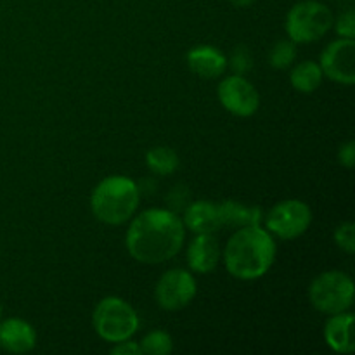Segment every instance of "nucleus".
Wrapping results in <instances>:
<instances>
[{"label":"nucleus","instance_id":"f257e3e1","mask_svg":"<svg viewBox=\"0 0 355 355\" xmlns=\"http://www.w3.org/2000/svg\"><path fill=\"white\" fill-rule=\"evenodd\" d=\"M184 239L186 227L173 211L151 208L132 220L125 245L134 260L146 266H158L180 252Z\"/></svg>","mask_w":355,"mask_h":355},{"label":"nucleus","instance_id":"f03ea898","mask_svg":"<svg viewBox=\"0 0 355 355\" xmlns=\"http://www.w3.org/2000/svg\"><path fill=\"white\" fill-rule=\"evenodd\" d=\"M276 260V243L272 234L260 225L239 227L229 238L224 250V263L232 277L253 281L266 276Z\"/></svg>","mask_w":355,"mask_h":355},{"label":"nucleus","instance_id":"7ed1b4c3","mask_svg":"<svg viewBox=\"0 0 355 355\" xmlns=\"http://www.w3.org/2000/svg\"><path fill=\"white\" fill-rule=\"evenodd\" d=\"M141 194L137 184L123 175L106 177L94 189L90 208L94 217L107 225H121L137 211Z\"/></svg>","mask_w":355,"mask_h":355},{"label":"nucleus","instance_id":"20e7f679","mask_svg":"<svg viewBox=\"0 0 355 355\" xmlns=\"http://www.w3.org/2000/svg\"><path fill=\"white\" fill-rule=\"evenodd\" d=\"M92 324L104 342L118 343L130 340L137 333L139 315L123 298L106 297L97 304Z\"/></svg>","mask_w":355,"mask_h":355},{"label":"nucleus","instance_id":"39448f33","mask_svg":"<svg viewBox=\"0 0 355 355\" xmlns=\"http://www.w3.org/2000/svg\"><path fill=\"white\" fill-rule=\"evenodd\" d=\"M335 17L326 3L302 0L295 3L286 16V31L295 44H311L331 30Z\"/></svg>","mask_w":355,"mask_h":355},{"label":"nucleus","instance_id":"423d86ee","mask_svg":"<svg viewBox=\"0 0 355 355\" xmlns=\"http://www.w3.org/2000/svg\"><path fill=\"white\" fill-rule=\"evenodd\" d=\"M309 300L315 311L335 315L347 312L354 304V281L340 270H328L309 286Z\"/></svg>","mask_w":355,"mask_h":355},{"label":"nucleus","instance_id":"0eeeda50","mask_svg":"<svg viewBox=\"0 0 355 355\" xmlns=\"http://www.w3.org/2000/svg\"><path fill=\"white\" fill-rule=\"evenodd\" d=\"M312 224V210L300 200L279 201L266 217L269 234L281 239H297L307 232Z\"/></svg>","mask_w":355,"mask_h":355},{"label":"nucleus","instance_id":"6e6552de","mask_svg":"<svg viewBox=\"0 0 355 355\" xmlns=\"http://www.w3.org/2000/svg\"><path fill=\"white\" fill-rule=\"evenodd\" d=\"M196 297V281L184 269L166 270L155 288L156 304L163 311H180Z\"/></svg>","mask_w":355,"mask_h":355},{"label":"nucleus","instance_id":"1a4fd4ad","mask_svg":"<svg viewBox=\"0 0 355 355\" xmlns=\"http://www.w3.org/2000/svg\"><path fill=\"white\" fill-rule=\"evenodd\" d=\"M218 101L234 116L248 118L259 111L260 96L243 75L227 76L218 85Z\"/></svg>","mask_w":355,"mask_h":355},{"label":"nucleus","instance_id":"9d476101","mask_svg":"<svg viewBox=\"0 0 355 355\" xmlns=\"http://www.w3.org/2000/svg\"><path fill=\"white\" fill-rule=\"evenodd\" d=\"M322 75L342 85L355 83V42L354 38H340L331 42L321 55Z\"/></svg>","mask_w":355,"mask_h":355},{"label":"nucleus","instance_id":"9b49d317","mask_svg":"<svg viewBox=\"0 0 355 355\" xmlns=\"http://www.w3.org/2000/svg\"><path fill=\"white\" fill-rule=\"evenodd\" d=\"M220 260V248L214 234H196L187 248L189 269L198 274H210L217 269Z\"/></svg>","mask_w":355,"mask_h":355},{"label":"nucleus","instance_id":"f8f14e48","mask_svg":"<svg viewBox=\"0 0 355 355\" xmlns=\"http://www.w3.org/2000/svg\"><path fill=\"white\" fill-rule=\"evenodd\" d=\"M0 345L12 354H26L37 345V335L30 322L10 318L0 324Z\"/></svg>","mask_w":355,"mask_h":355},{"label":"nucleus","instance_id":"ddd939ff","mask_svg":"<svg viewBox=\"0 0 355 355\" xmlns=\"http://www.w3.org/2000/svg\"><path fill=\"white\" fill-rule=\"evenodd\" d=\"M189 69L200 78L211 80L220 76L227 68V58L211 45H198L187 54Z\"/></svg>","mask_w":355,"mask_h":355},{"label":"nucleus","instance_id":"4468645a","mask_svg":"<svg viewBox=\"0 0 355 355\" xmlns=\"http://www.w3.org/2000/svg\"><path fill=\"white\" fill-rule=\"evenodd\" d=\"M324 340L336 354H352L354 343V315L349 311L329 315L324 324Z\"/></svg>","mask_w":355,"mask_h":355},{"label":"nucleus","instance_id":"2eb2a0df","mask_svg":"<svg viewBox=\"0 0 355 355\" xmlns=\"http://www.w3.org/2000/svg\"><path fill=\"white\" fill-rule=\"evenodd\" d=\"M184 227L194 234H214L222 227L218 205L214 201H194L184 214Z\"/></svg>","mask_w":355,"mask_h":355},{"label":"nucleus","instance_id":"dca6fc26","mask_svg":"<svg viewBox=\"0 0 355 355\" xmlns=\"http://www.w3.org/2000/svg\"><path fill=\"white\" fill-rule=\"evenodd\" d=\"M218 215H220L222 227H248V225H260L263 214L259 207L245 205L241 201H222L218 205Z\"/></svg>","mask_w":355,"mask_h":355},{"label":"nucleus","instance_id":"f3484780","mask_svg":"<svg viewBox=\"0 0 355 355\" xmlns=\"http://www.w3.org/2000/svg\"><path fill=\"white\" fill-rule=\"evenodd\" d=\"M322 69L318 62L304 61L291 69L290 82L295 90L304 94H311L321 85L322 82Z\"/></svg>","mask_w":355,"mask_h":355},{"label":"nucleus","instance_id":"a211bd4d","mask_svg":"<svg viewBox=\"0 0 355 355\" xmlns=\"http://www.w3.org/2000/svg\"><path fill=\"white\" fill-rule=\"evenodd\" d=\"M146 165L156 175H172L179 168V155L173 149L158 146L146 153Z\"/></svg>","mask_w":355,"mask_h":355},{"label":"nucleus","instance_id":"6ab92c4d","mask_svg":"<svg viewBox=\"0 0 355 355\" xmlns=\"http://www.w3.org/2000/svg\"><path fill=\"white\" fill-rule=\"evenodd\" d=\"M141 352L146 355H168L173 350V340L166 331L156 329V331L148 333L139 343Z\"/></svg>","mask_w":355,"mask_h":355},{"label":"nucleus","instance_id":"aec40b11","mask_svg":"<svg viewBox=\"0 0 355 355\" xmlns=\"http://www.w3.org/2000/svg\"><path fill=\"white\" fill-rule=\"evenodd\" d=\"M297 58V47L293 40H281L272 47L269 55V62L276 69H286L293 64Z\"/></svg>","mask_w":355,"mask_h":355},{"label":"nucleus","instance_id":"412c9836","mask_svg":"<svg viewBox=\"0 0 355 355\" xmlns=\"http://www.w3.org/2000/svg\"><path fill=\"white\" fill-rule=\"evenodd\" d=\"M335 243L340 250H343L349 255L355 252V225L352 222H343L335 229Z\"/></svg>","mask_w":355,"mask_h":355},{"label":"nucleus","instance_id":"4be33fe9","mask_svg":"<svg viewBox=\"0 0 355 355\" xmlns=\"http://www.w3.org/2000/svg\"><path fill=\"white\" fill-rule=\"evenodd\" d=\"M335 30L340 37L343 38H354L355 37V12L352 9H349L347 12H343L338 19L335 21Z\"/></svg>","mask_w":355,"mask_h":355},{"label":"nucleus","instance_id":"5701e85b","mask_svg":"<svg viewBox=\"0 0 355 355\" xmlns=\"http://www.w3.org/2000/svg\"><path fill=\"white\" fill-rule=\"evenodd\" d=\"M231 66L234 68L236 75H245V73H248L250 69H252V55H250L248 49H236L231 59Z\"/></svg>","mask_w":355,"mask_h":355},{"label":"nucleus","instance_id":"b1692460","mask_svg":"<svg viewBox=\"0 0 355 355\" xmlns=\"http://www.w3.org/2000/svg\"><path fill=\"white\" fill-rule=\"evenodd\" d=\"M338 162L345 168H354L355 165V142L349 141L347 144L340 146L338 151Z\"/></svg>","mask_w":355,"mask_h":355},{"label":"nucleus","instance_id":"393cba45","mask_svg":"<svg viewBox=\"0 0 355 355\" xmlns=\"http://www.w3.org/2000/svg\"><path fill=\"white\" fill-rule=\"evenodd\" d=\"M111 354H113V355H142L139 343L130 342V340H125V342L114 343V347L111 349Z\"/></svg>","mask_w":355,"mask_h":355},{"label":"nucleus","instance_id":"a878e982","mask_svg":"<svg viewBox=\"0 0 355 355\" xmlns=\"http://www.w3.org/2000/svg\"><path fill=\"white\" fill-rule=\"evenodd\" d=\"M229 2L236 7H248L252 6V3H255L257 0H229Z\"/></svg>","mask_w":355,"mask_h":355},{"label":"nucleus","instance_id":"bb28decb","mask_svg":"<svg viewBox=\"0 0 355 355\" xmlns=\"http://www.w3.org/2000/svg\"><path fill=\"white\" fill-rule=\"evenodd\" d=\"M0 315H2V305H0Z\"/></svg>","mask_w":355,"mask_h":355}]
</instances>
